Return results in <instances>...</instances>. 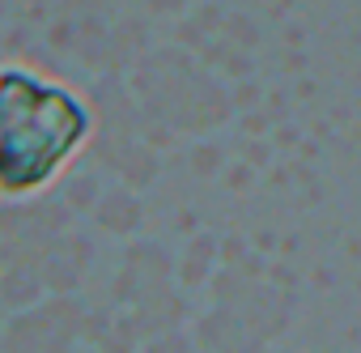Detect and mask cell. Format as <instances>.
<instances>
[{"label": "cell", "instance_id": "cell-1", "mask_svg": "<svg viewBox=\"0 0 361 353\" xmlns=\"http://www.w3.org/2000/svg\"><path fill=\"white\" fill-rule=\"evenodd\" d=\"M90 107L60 81L22 64L0 68V196L43 192L90 140Z\"/></svg>", "mask_w": 361, "mask_h": 353}]
</instances>
